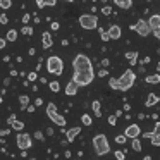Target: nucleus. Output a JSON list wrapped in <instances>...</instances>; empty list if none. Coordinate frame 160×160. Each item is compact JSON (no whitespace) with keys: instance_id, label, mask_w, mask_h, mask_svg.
I'll use <instances>...</instances> for the list:
<instances>
[{"instance_id":"nucleus-39","label":"nucleus","mask_w":160,"mask_h":160,"mask_svg":"<svg viewBox=\"0 0 160 160\" xmlns=\"http://www.w3.org/2000/svg\"><path fill=\"white\" fill-rule=\"evenodd\" d=\"M45 5H50V7H55L57 0H45Z\"/></svg>"},{"instance_id":"nucleus-45","label":"nucleus","mask_w":160,"mask_h":160,"mask_svg":"<svg viewBox=\"0 0 160 160\" xmlns=\"http://www.w3.org/2000/svg\"><path fill=\"white\" fill-rule=\"evenodd\" d=\"M107 74H108V71H107V69H100V72H98V76H100V78H105Z\"/></svg>"},{"instance_id":"nucleus-34","label":"nucleus","mask_w":160,"mask_h":160,"mask_svg":"<svg viewBox=\"0 0 160 160\" xmlns=\"http://www.w3.org/2000/svg\"><path fill=\"white\" fill-rule=\"evenodd\" d=\"M102 14L110 16V14H112V7H110V5H105V7H102Z\"/></svg>"},{"instance_id":"nucleus-30","label":"nucleus","mask_w":160,"mask_h":160,"mask_svg":"<svg viewBox=\"0 0 160 160\" xmlns=\"http://www.w3.org/2000/svg\"><path fill=\"white\" fill-rule=\"evenodd\" d=\"M126 141H128V138H126L124 134H119V136H115V143H117V145H124Z\"/></svg>"},{"instance_id":"nucleus-21","label":"nucleus","mask_w":160,"mask_h":160,"mask_svg":"<svg viewBox=\"0 0 160 160\" xmlns=\"http://www.w3.org/2000/svg\"><path fill=\"white\" fill-rule=\"evenodd\" d=\"M11 128L14 129V131L21 132L22 129H24V122H22V121H18V119H16V121H14V122H12V124H11Z\"/></svg>"},{"instance_id":"nucleus-37","label":"nucleus","mask_w":160,"mask_h":160,"mask_svg":"<svg viewBox=\"0 0 160 160\" xmlns=\"http://www.w3.org/2000/svg\"><path fill=\"white\" fill-rule=\"evenodd\" d=\"M115 122H117V117H115V115H108V124L115 126Z\"/></svg>"},{"instance_id":"nucleus-46","label":"nucleus","mask_w":160,"mask_h":160,"mask_svg":"<svg viewBox=\"0 0 160 160\" xmlns=\"http://www.w3.org/2000/svg\"><path fill=\"white\" fill-rule=\"evenodd\" d=\"M102 66H103V67H108V66H110V60H108V59H103V60H102Z\"/></svg>"},{"instance_id":"nucleus-5","label":"nucleus","mask_w":160,"mask_h":160,"mask_svg":"<svg viewBox=\"0 0 160 160\" xmlns=\"http://www.w3.org/2000/svg\"><path fill=\"white\" fill-rule=\"evenodd\" d=\"M47 115H48V119L53 122V124L60 126V128H64V126H66V117H64V115H60L59 112H57L55 103H52V102L47 105Z\"/></svg>"},{"instance_id":"nucleus-4","label":"nucleus","mask_w":160,"mask_h":160,"mask_svg":"<svg viewBox=\"0 0 160 160\" xmlns=\"http://www.w3.org/2000/svg\"><path fill=\"white\" fill-rule=\"evenodd\" d=\"M47 71L50 74H55V76H60L64 72V60L57 55H52L47 59Z\"/></svg>"},{"instance_id":"nucleus-14","label":"nucleus","mask_w":160,"mask_h":160,"mask_svg":"<svg viewBox=\"0 0 160 160\" xmlns=\"http://www.w3.org/2000/svg\"><path fill=\"white\" fill-rule=\"evenodd\" d=\"M42 45H43V48H50V47L53 45V38H52V33L50 31H43L42 33Z\"/></svg>"},{"instance_id":"nucleus-2","label":"nucleus","mask_w":160,"mask_h":160,"mask_svg":"<svg viewBox=\"0 0 160 160\" xmlns=\"http://www.w3.org/2000/svg\"><path fill=\"white\" fill-rule=\"evenodd\" d=\"M93 148L97 152V155H107L110 152V145H108V139L105 134H97L93 136Z\"/></svg>"},{"instance_id":"nucleus-27","label":"nucleus","mask_w":160,"mask_h":160,"mask_svg":"<svg viewBox=\"0 0 160 160\" xmlns=\"http://www.w3.org/2000/svg\"><path fill=\"white\" fill-rule=\"evenodd\" d=\"M81 121H83L84 126H91V124H93V119H91V115H88V114H83Z\"/></svg>"},{"instance_id":"nucleus-18","label":"nucleus","mask_w":160,"mask_h":160,"mask_svg":"<svg viewBox=\"0 0 160 160\" xmlns=\"http://www.w3.org/2000/svg\"><path fill=\"white\" fill-rule=\"evenodd\" d=\"M114 2L121 9H131V5H132V0H114Z\"/></svg>"},{"instance_id":"nucleus-55","label":"nucleus","mask_w":160,"mask_h":160,"mask_svg":"<svg viewBox=\"0 0 160 160\" xmlns=\"http://www.w3.org/2000/svg\"><path fill=\"white\" fill-rule=\"evenodd\" d=\"M93 2H95V0H93Z\"/></svg>"},{"instance_id":"nucleus-35","label":"nucleus","mask_w":160,"mask_h":160,"mask_svg":"<svg viewBox=\"0 0 160 160\" xmlns=\"http://www.w3.org/2000/svg\"><path fill=\"white\" fill-rule=\"evenodd\" d=\"M26 76H28V81H36V79H38V74H36V71H33V72L26 74Z\"/></svg>"},{"instance_id":"nucleus-28","label":"nucleus","mask_w":160,"mask_h":160,"mask_svg":"<svg viewBox=\"0 0 160 160\" xmlns=\"http://www.w3.org/2000/svg\"><path fill=\"white\" fill-rule=\"evenodd\" d=\"M11 5H12V0H0V9L7 11V9H11Z\"/></svg>"},{"instance_id":"nucleus-43","label":"nucleus","mask_w":160,"mask_h":160,"mask_svg":"<svg viewBox=\"0 0 160 160\" xmlns=\"http://www.w3.org/2000/svg\"><path fill=\"white\" fill-rule=\"evenodd\" d=\"M5 45H7V40H5V38H0V50L5 48Z\"/></svg>"},{"instance_id":"nucleus-7","label":"nucleus","mask_w":160,"mask_h":160,"mask_svg":"<svg viewBox=\"0 0 160 160\" xmlns=\"http://www.w3.org/2000/svg\"><path fill=\"white\" fill-rule=\"evenodd\" d=\"M79 26L83 29H97L98 28V19L93 14H83L79 18Z\"/></svg>"},{"instance_id":"nucleus-40","label":"nucleus","mask_w":160,"mask_h":160,"mask_svg":"<svg viewBox=\"0 0 160 160\" xmlns=\"http://www.w3.org/2000/svg\"><path fill=\"white\" fill-rule=\"evenodd\" d=\"M0 22H2V24H7V22H9V18H7L5 14H2V16H0Z\"/></svg>"},{"instance_id":"nucleus-47","label":"nucleus","mask_w":160,"mask_h":160,"mask_svg":"<svg viewBox=\"0 0 160 160\" xmlns=\"http://www.w3.org/2000/svg\"><path fill=\"white\" fill-rule=\"evenodd\" d=\"M40 105H43V100H42V98H36V100H35V107H40Z\"/></svg>"},{"instance_id":"nucleus-13","label":"nucleus","mask_w":160,"mask_h":160,"mask_svg":"<svg viewBox=\"0 0 160 160\" xmlns=\"http://www.w3.org/2000/svg\"><path fill=\"white\" fill-rule=\"evenodd\" d=\"M79 134H81V128H79V126L67 129V131H66V136H67L66 139H67V143H72V141H74V139H76Z\"/></svg>"},{"instance_id":"nucleus-31","label":"nucleus","mask_w":160,"mask_h":160,"mask_svg":"<svg viewBox=\"0 0 160 160\" xmlns=\"http://www.w3.org/2000/svg\"><path fill=\"white\" fill-rule=\"evenodd\" d=\"M115 158H117V160H124L126 158V153L122 152V150H115Z\"/></svg>"},{"instance_id":"nucleus-44","label":"nucleus","mask_w":160,"mask_h":160,"mask_svg":"<svg viewBox=\"0 0 160 160\" xmlns=\"http://www.w3.org/2000/svg\"><path fill=\"white\" fill-rule=\"evenodd\" d=\"M36 5H38V9H43L45 7V0H36Z\"/></svg>"},{"instance_id":"nucleus-49","label":"nucleus","mask_w":160,"mask_h":160,"mask_svg":"<svg viewBox=\"0 0 160 160\" xmlns=\"http://www.w3.org/2000/svg\"><path fill=\"white\" fill-rule=\"evenodd\" d=\"M26 110H28V112H35L36 107H35V105H28V107H26Z\"/></svg>"},{"instance_id":"nucleus-24","label":"nucleus","mask_w":160,"mask_h":160,"mask_svg":"<svg viewBox=\"0 0 160 160\" xmlns=\"http://www.w3.org/2000/svg\"><path fill=\"white\" fill-rule=\"evenodd\" d=\"M48 88L53 91V93H59V90H60V83H59V81H50V83H48Z\"/></svg>"},{"instance_id":"nucleus-32","label":"nucleus","mask_w":160,"mask_h":160,"mask_svg":"<svg viewBox=\"0 0 160 160\" xmlns=\"http://www.w3.org/2000/svg\"><path fill=\"white\" fill-rule=\"evenodd\" d=\"M98 33H100V36H102V40H103V42H108V35H107V31H103V29L102 28H98Z\"/></svg>"},{"instance_id":"nucleus-33","label":"nucleus","mask_w":160,"mask_h":160,"mask_svg":"<svg viewBox=\"0 0 160 160\" xmlns=\"http://www.w3.org/2000/svg\"><path fill=\"white\" fill-rule=\"evenodd\" d=\"M108 86H110L112 90H117V79H115V78H110V79H108Z\"/></svg>"},{"instance_id":"nucleus-41","label":"nucleus","mask_w":160,"mask_h":160,"mask_svg":"<svg viewBox=\"0 0 160 160\" xmlns=\"http://www.w3.org/2000/svg\"><path fill=\"white\" fill-rule=\"evenodd\" d=\"M29 18H31L29 14H24V16H22V24H28V22H29Z\"/></svg>"},{"instance_id":"nucleus-19","label":"nucleus","mask_w":160,"mask_h":160,"mask_svg":"<svg viewBox=\"0 0 160 160\" xmlns=\"http://www.w3.org/2000/svg\"><path fill=\"white\" fill-rule=\"evenodd\" d=\"M126 59L129 60L131 66H136V62H138V52H128L126 53Z\"/></svg>"},{"instance_id":"nucleus-26","label":"nucleus","mask_w":160,"mask_h":160,"mask_svg":"<svg viewBox=\"0 0 160 160\" xmlns=\"http://www.w3.org/2000/svg\"><path fill=\"white\" fill-rule=\"evenodd\" d=\"M150 141H152L153 146H158V145H160V134H158V132L152 134V136H150Z\"/></svg>"},{"instance_id":"nucleus-51","label":"nucleus","mask_w":160,"mask_h":160,"mask_svg":"<svg viewBox=\"0 0 160 160\" xmlns=\"http://www.w3.org/2000/svg\"><path fill=\"white\" fill-rule=\"evenodd\" d=\"M145 160H152V157H150V155H146V157H145Z\"/></svg>"},{"instance_id":"nucleus-25","label":"nucleus","mask_w":160,"mask_h":160,"mask_svg":"<svg viewBox=\"0 0 160 160\" xmlns=\"http://www.w3.org/2000/svg\"><path fill=\"white\" fill-rule=\"evenodd\" d=\"M132 150L134 152H141V141H139V138H132Z\"/></svg>"},{"instance_id":"nucleus-48","label":"nucleus","mask_w":160,"mask_h":160,"mask_svg":"<svg viewBox=\"0 0 160 160\" xmlns=\"http://www.w3.org/2000/svg\"><path fill=\"white\" fill-rule=\"evenodd\" d=\"M9 132H11L9 129H0V136H7Z\"/></svg>"},{"instance_id":"nucleus-12","label":"nucleus","mask_w":160,"mask_h":160,"mask_svg":"<svg viewBox=\"0 0 160 160\" xmlns=\"http://www.w3.org/2000/svg\"><path fill=\"white\" fill-rule=\"evenodd\" d=\"M107 35H108V38H110V40H119V38H121V36H122L121 26H117V24H112L110 28H108Z\"/></svg>"},{"instance_id":"nucleus-11","label":"nucleus","mask_w":160,"mask_h":160,"mask_svg":"<svg viewBox=\"0 0 160 160\" xmlns=\"http://www.w3.org/2000/svg\"><path fill=\"white\" fill-rule=\"evenodd\" d=\"M124 136L126 138H139L141 136V128H139L138 124H129L128 128H126V131H124Z\"/></svg>"},{"instance_id":"nucleus-10","label":"nucleus","mask_w":160,"mask_h":160,"mask_svg":"<svg viewBox=\"0 0 160 160\" xmlns=\"http://www.w3.org/2000/svg\"><path fill=\"white\" fill-rule=\"evenodd\" d=\"M129 28L131 29H134L136 33H138L139 36H148L150 33V26H148V22L145 21V19H139L138 22H136V24H132V26H129Z\"/></svg>"},{"instance_id":"nucleus-16","label":"nucleus","mask_w":160,"mask_h":160,"mask_svg":"<svg viewBox=\"0 0 160 160\" xmlns=\"http://www.w3.org/2000/svg\"><path fill=\"white\" fill-rule=\"evenodd\" d=\"M158 95L157 93H148V98H146V102H145V107H153V105H157L158 103Z\"/></svg>"},{"instance_id":"nucleus-52","label":"nucleus","mask_w":160,"mask_h":160,"mask_svg":"<svg viewBox=\"0 0 160 160\" xmlns=\"http://www.w3.org/2000/svg\"><path fill=\"white\" fill-rule=\"evenodd\" d=\"M0 103H2V95H0Z\"/></svg>"},{"instance_id":"nucleus-50","label":"nucleus","mask_w":160,"mask_h":160,"mask_svg":"<svg viewBox=\"0 0 160 160\" xmlns=\"http://www.w3.org/2000/svg\"><path fill=\"white\" fill-rule=\"evenodd\" d=\"M47 134L52 136V134H53V129H52V128H48V129H47Z\"/></svg>"},{"instance_id":"nucleus-29","label":"nucleus","mask_w":160,"mask_h":160,"mask_svg":"<svg viewBox=\"0 0 160 160\" xmlns=\"http://www.w3.org/2000/svg\"><path fill=\"white\" fill-rule=\"evenodd\" d=\"M21 33H22V35H26V36H31L33 35V28H31V26H22Z\"/></svg>"},{"instance_id":"nucleus-9","label":"nucleus","mask_w":160,"mask_h":160,"mask_svg":"<svg viewBox=\"0 0 160 160\" xmlns=\"http://www.w3.org/2000/svg\"><path fill=\"white\" fill-rule=\"evenodd\" d=\"M16 143H18L19 150H28V148H31L33 139H31V136H29L28 132H19L18 138H16Z\"/></svg>"},{"instance_id":"nucleus-42","label":"nucleus","mask_w":160,"mask_h":160,"mask_svg":"<svg viewBox=\"0 0 160 160\" xmlns=\"http://www.w3.org/2000/svg\"><path fill=\"white\" fill-rule=\"evenodd\" d=\"M14 121H16V115H14V114H11V115H9V119H7V124L11 126V124H12V122H14Z\"/></svg>"},{"instance_id":"nucleus-23","label":"nucleus","mask_w":160,"mask_h":160,"mask_svg":"<svg viewBox=\"0 0 160 160\" xmlns=\"http://www.w3.org/2000/svg\"><path fill=\"white\" fill-rule=\"evenodd\" d=\"M19 103H21V107L26 110V107L29 105V97L28 95H19Z\"/></svg>"},{"instance_id":"nucleus-6","label":"nucleus","mask_w":160,"mask_h":160,"mask_svg":"<svg viewBox=\"0 0 160 160\" xmlns=\"http://www.w3.org/2000/svg\"><path fill=\"white\" fill-rule=\"evenodd\" d=\"M95 79V71H83V72H74L72 81L78 86H88Z\"/></svg>"},{"instance_id":"nucleus-17","label":"nucleus","mask_w":160,"mask_h":160,"mask_svg":"<svg viewBox=\"0 0 160 160\" xmlns=\"http://www.w3.org/2000/svg\"><path fill=\"white\" fill-rule=\"evenodd\" d=\"M91 108H93V114L95 117H102V103L98 100H95L93 103H91Z\"/></svg>"},{"instance_id":"nucleus-1","label":"nucleus","mask_w":160,"mask_h":160,"mask_svg":"<svg viewBox=\"0 0 160 160\" xmlns=\"http://www.w3.org/2000/svg\"><path fill=\"white\" fill-rule=\"evenodd\" d=\"M134 81H136V72L134 71H131V69L124 71V74L117 79V90L128 91L129 88L134 86Z\"/></svg>"},{"instance_id":"nucleus-3","label":"nucleus","mask_w":160,"mask_h":160,"mask_svg":"<svg viewBox=\"0 0 160 160\" xmlns=\"http://www.w3.org/2000/svg\"><path fill=\"white\" fill-rule=\"evenodd\" d=\"M72 67L74 72H83V71H93V66H91V60L88 59L84 53H78L72 60Z\"/></svg>"},{"instance_id":"nucleus-54","label":"nucleus","mask_w":160,"mask_h":160,"mask_svg":"<svg viewBox=\"0 0 160 160\" xmlns=\"http://www.w3.org/2000/svg\"><path fill=\"white\" fill-rule=\"evenodd\" d=\"M29 160H36V158H29Z\"/></svg>"},{"instance_id":"nucleus-53","label":"nucleus","mask_w":160,"mask_h":160,"mask_svg":"<svg viewBox=\"0 0 160 160\" xmlns=\"http://www.w3.org/2000/svg\"><path fill=\"white\" fill-rule=\"evenodd\" d=\"M66 2H74V0H66Z\"/></svg>"},{"instance_id":"nucleus-22","label":"nucleus","mask_w":160,"mask_h":160,"mask_svg":"<svg viewBox=\"0 0 160 160\" xmlns=\"http://www.w3.org/2000/svg\"><path fill=\"white\" fill-rule=\"evenodd\" d=\"M5 40H7V42H16V40H18V31H16V29H9Z\"/></svg>"},{"instance_id":"nucleus-38","label":"nucleus","mask_w":160,"mask_h":160,"mask_svg":"<svg viewBox=\"0 0 160 160\" xmlns=\"http://www.w3.org/2000/svg\"><path fill=\"white\" fill-rule=\"evenodd\" d=\"M50 28H52V31H57V29L60 28V24L57 21H52V24H50Z\"/></svg>"},{"instance_id":"nucleus-36","label":"nucleus","mask_w":160,"mask_h":160,"mask_svg":"<svg viewBox=\"0 0 160 160\" xmlns=\"http://www.w3.org/2000/svg\"><path fill=\"white\" fill-rule=\"evenodd\" d=\"M35 138L38 139V141H43V139H45V136H43L42 131H36V132H35Z\"/></svg>"},{"instance_id":"nucleus-20","label":"nucleus","mask_w":160,"mask_h":160,"mask_svg":"<svg viewBox=\"0 0 160 160\" xmlns=\"http://www.w3.org/2000/svg\"><path fill=\"white\" fill-rule=\"evenodd\" d=\"M146 83L148 84H158L160 83V76H158V72L157 74H152V76H146Z\"/></svg>"},{"instance_id":"nucleus-8","label":"nucleus","mask_w":160,"mask_h":160,"mask_svg":"<svg viewBox=\"0 0 160 160\" xmlns=\"http://www.w3.org/2000/svg\"><path fill=\"white\" fill-rule=\"evenodd\" d=\"M146 22H148L150 31L153 33V36H155L157 40H160V16L158 14H153Z\"/></svg>"},{"instance_id":"nucleus-15","label":"nucleus","mask_w":160,"mask_h":160,"mask_svg":"<svg viewBox=\"0 0 160 160\" xmlns=\"http://www.w3.org/2000/svg\"><path fill=\"white\" fill-rule=\"evenodd\" d=\"M78 90H79V86H78L76 83H74L72 79L67 83V86H66V95H69V97H74V95L78 93Z\"/></svg>"}]
</instances>
